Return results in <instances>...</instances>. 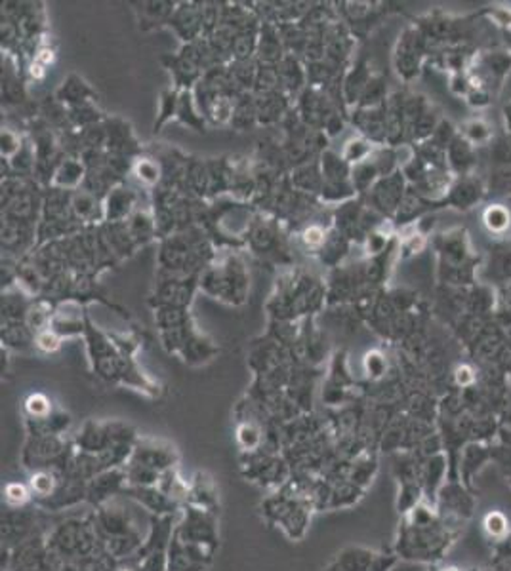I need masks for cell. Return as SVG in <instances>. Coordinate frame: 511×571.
I'll return each instance as SVG.
<instances>
[{
  "mask_svg": "<svg viewBox=\"0 0 511 571\" xmlns=\"http://www.w3.org/2000/svg\"><path fill=\"white\" fill-rule=\"evenodd\" d=\"M126 473L124 468H111L104 470V473L96 475L87 488V503L94 509L105 505V503L113 501L117 495H123L126 490Z\"/></svg>",
  "mask_w": 511,
  "mask_h": 571,
  "instance_id": "5b68a950",
  "label": "cell"
},
{
  "mask_svg": "<svg viewBox=\"0 0 511 571\" xmlns=\"http://www.w3.org/2000/svg\"><path fill=\"white\" fill-rule=\"evenodd\" d=\"M187 505L201 509L206 512H218V488L214 480L206 473H196L193 482L189 484V503Z\"/></svg>",
  "mask_w": 511,
  "mask_h": 571,
  "instance_id": "ba28073f",
  "label": "cell"
},
{
  "mask_svg": "<svg viewBox=\"0 0 511 571\" xmlns=\"http://www.w3.org/2000/svg\"><path fill=\"white\" fill-rule=\"evenodd\" d=\"M58 338L54 333H50V331H44V333H41L39 335V340H37V345L42 349V350H46V352H50V350H56L58 349Z\"/></svg>",
  "mask_w": 511,
  "mask_h": 571,
  "instance_id": "9a60e30c",
  "label": "cell"
},
{
  "mask_svg": "<svg viewBox=\"0 0 511 571\" xmlns=\"http://www.w3.org/2000/svg\"><path fill=\"white\" fill-rule=\"evenodd\" d=\"M5 501L8 509H25L29 503L35 499L32 497V492L31 488H27L25 484L22 482H8L5 485Z\"/></svg>",
  "mask_w": 511,
  "mask_h": 571,
  "instance_id": "8fae6325",
  "label": "cell"
},
{
  "mask_svg": "<svg viewBox=\"0 0 511 571\" xmlns=\"http://www.w3.org/2000/svg\"><path fill=\"white\" fill-rule=\"evenodd\" d=\"M46 547L59 562H77L104 554L92 516L69 518L46 535Z\"/></svg>",
  "mask_w": 511,
  "mask_h": 571,
  "instance_id": "6da1fadb",
  "label": "cell"
},
{
  "mask_svg": "<svg viewBox=\"0 0 511 571\" xmlns=\"http://www.w3.org/2000/svg\"><path fill=\"white\" fill-rule=\"evenodd\" d=\"M367 372L372 377H378L384 372V362L380 360V357H376V355L367 357Z\"/></svg>",
  "mask_w": 511,
  "mask_h": 571,
  "instance_id": "2e32d148",
  "label": "cell"
},
{
  "mask_svg": "<svg viewBox=\"0 0 511 571\" xmlns=\"http://www.w3.org/2000/svg\"><path fill=\"white\" fill-rule=\"evenodd\" d=\"M237 444L244 451H254L261 444V431L254 423H242L237 429Z\"/></svg>",
  "mask_w": 511,
  "mask_h": 571,
  "instance_id": "4fadbf2b",
  "label": "cell"
},
{
  "mask_svg": "<svg viewBox=\"0 0 511 571\" xmlns=\"http://www.w3.org/2000/svg\"><path fill=\"white\" fill-rule=\"evenodd\" d=\"M59 482H61V473H58V470L54 468H42V470L31 473L29 488L32 492V497H35V503L52 497L56 490L59 488Z\"/></svg>",
  "mask_w": 511,
  "mask_h": 571,
  "instance_id": "9c48e42d",
  "label": "cell"
},
{
  "mask_svg": "<svg viewBox=\"0 0 511 571\" xmlns=\"http://www.w3.org/2000/svg\"><path fill=\"white\" fill-rule=\"evenodd\" d=\"M176 537L181 543L205 545L210 548L218 547V520L216 514L195 509L191 505L184 507L178 514Z\"/></svg>",
  "mask_w": 511,
  "mask_h": 571,
  "instance_id": "7a4b0ae2",
  "label": "cell"
},
{
  "mask_svg": "<svg viewBox=\"0 0 511 571\" xmlns=\"http://www.w3.org/2000/svg\"><path fill=\"white\" fill-rule=\"evenodd\" d=\"M35 518L25 509H8L3 516V539L23 543L35 537Z\"/></svg>",
  "mask_w": 511,
  "mask_h": 571,
  "instance_id": "52a82bcc",
  "label": "cell"
},
{
  "mask_svg": "<svg viewBox=\"0 0 511 571\" xmlns=\"http://www.w3.org/2000/svg\"><path fill=\"white\" fill-rule=\"evenodd\" d=\"M25 412L29 413L31 419H35V421H41V419H46L48 415L52 413L50 400H48V398H46L44 394H41V393L31 394V396L25 400Z\"/></svg>",
  "mask_w": 511,
  "mask_h": 571,
  "instance_id": "5bb4252c",
  "label": "cell"
},
{
  "mask_svg": "<svg viewBox=\"0 0 511 571\" xmlns=\"http://www.w3.org/2000/svg\"><path fill=\"white\" fill-rule=\"evenodd\" d=\"M357 494H359L357 484H353V482H345L342 485L338 484L334 490H331V501H328V507L336 509V507L351 505V503H355L359 497Z\"/></svg>",
  "mask_w": 511,
  "mask_h": 571,
  "instance_id": "7c38bea8",
  "label": "cell"
},
{
  "mask_svg": "<svg viewBox=\"0 0 511 571\" xmlns=\"http://www.w3.org/2000/svg\"><path fill=\"white\" fill-rule=\"evenodd\" d=\"M374 558H376V554L369 548L348 547V548H343L342 552H338V557L333 562L343 571H369Z\"/></svg>",
  "mask_w": 511,
  "mask_h": 571,
  "instance_id": "30bf717a",
  "label": "cell"
},
{
  "mask_svg": "<svg viewBox=\"0 0 511 571\" xmlns=\"http://www.w3.org/2000/svg\"><path fill=\"white\" fill-rule=\"evenodd\" d=\"M92 520L102 543L107 539H114V537L150 531V528L141 530L136 514L128 511L124 505H121V503H117L114 499L105 503V505L102 507H97L96 512L92 514Z\"/></svg>",
  "mask_w": 511,
  "mask_h": 571,
  "instance_id": "3957f363",
  "label": "cell"
},
{
  "mask_svg": "<svg viewBox=\"0 0 511 571\" xmlns=\"http://www.w3.org/2000/svg\"><path fill=\"white\" fill-rule=\"evenodd\" d=\"M128 463H136L147 468H153L157 473H164V470L176 468L178 453L172 446L153 442V440H138L132 449V456Z\"/></svg>",
  "mask_w": 511,
  "mask_h": 571,
  "instance_id": "8992f818",
  "label": "cell"
},
{
  "mask_svg": "<svg viewBox=\"0 0 511 571\" xmlns=\"http://www.w3.org/2000/svg\"><path fill=\"white\" fill-rule=\"evenodd\" d=\"M132 503H136L140 509L150 512L151 516H176L179 514L181 507L176 501H172L167 494H162L157 485H126L123 494Z\"/></svg>",
  "mask_w": 511,
  "mask_h": 571,
  "instance_id": "277c9868",
  "label": "cell"
}]
</instances>
